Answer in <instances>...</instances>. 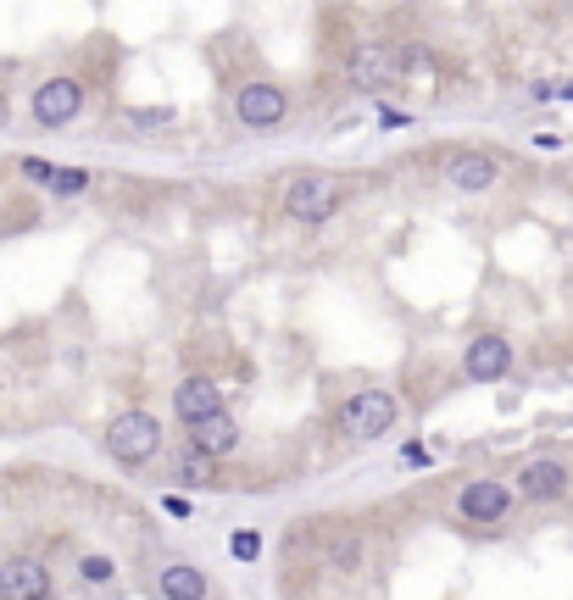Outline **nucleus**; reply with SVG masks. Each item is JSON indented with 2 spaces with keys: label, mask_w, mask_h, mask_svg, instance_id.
<instances>
[{
  "label": "nucleus",
  "mask_w": 573,
  "mask_h": 600,
  "mask_svg": "<svg viewBox=\"0 0 573 600\" xmlns=\"http://www.w3.org/2000/svg\"><path fill=\"white\" fill-rule=\"evenodd\" d=\"M346 78H351V90H362V95H384V90H395V83H401L395 45H384V39L357 45L351 61H346Z\"/></svg>",
  "instance_id": "423d86ee"
},
{
  "label": "nucleus",
  "mask_w": 573,
  "mask_h": 600,
  "mask_svg": "<svg viewBox=\"0 0 573 600\" xmlns=\"http://www.w3.org/2000/svg\"><path fill=\"white\" fill-rule=\"evenodd\" d=\"M234 123L251 128V134H273L290 123V90H279V83L268 78H251L234 90Z\"/></svg>",
  "instance_id": "20e7f679"
},
{
  "label": "nucleus",
  "mask_w": 573,
  "mask_h": 600,
  "mask_svg": "<svg viewBox=\"0 0 573 600\" xmlns=\"http://www.w3.org/2000/svg\"><path fill=\"white\" fill-rule=\"evenodd\" d=\"M78 112H85V83H78L72 72L45 78L40 90H34V101H29L34 128H72V123H78Z\"/></svg>",
  "instance_id": "39448f33"
},
{
  "label": "nucleus",
  "mask_w": 573,
  "mask_h": 600,
  "mask_svg": "<svg viewBox=\"0 0 573 600\" xmlns=\"http://www.w3.org/2000/svg\"><path fill=\"white\" fill-rule=\"evenodd\" d=\"M379 123H384V128H406L413 117H406V112H395V106H379Z\"/></svg>",
  "instance_id": "4be33fe9"
},
{
  "label": "nucleus",
  "mask_w": 573,
  "mask_h": 600,
  "mask_svg": "<svg viewBox=\"0 0 573 600\" xmlns=\"http://www.w3.org/2000/svg\"><path fill=\"white\" fill-rule=\"evenodd\" d=\"M156 595L161 600H206V573L190 562H168L156 573Z\"/></svg>",
  "instance_id": "4468645a"
},
{
  "label": "nucleus",
  "mask_w": 573,
  "mask_h": 600,
  "mask_svg": "<svg viewBox=\"0 0 573 600\" xmlns=\"http://www.w3.org/2000/svg\"><path fill=\"white\" fill-rule=\"evenodd\" d=\"M395 422H401V400L390 389H362V395H351L340 406V428H346V440H357V445L384 440Z\"/></svg>",
  "instance_id": "7ed1b4c3"
},
{
  "label": "nucleus",
  "mask_w": 573,
  "mask_h": 600,
  "mask_svg": "<svg viewBox=\"0 0 573 600\" xmlns=\"http://www.w3.org/2000/svg\"><path fill=\"white\" fill-rule=\"evenodd\" d=\"M78 578H85V584H112L117 578V562L101 556V551H90V556H78Z\"/></svg>",
  "instance_id": "a211bd4d"
},
{
  "label": "nucleus",
  "mask_w": 573,
  "mask_h": 600,
  "mask_svg": "<svg viewBox=\"0 0 573 600\" xmlns=\"http://www.w3.org/2000/svg\"><path fill=\"white\" fill-rule=\"evenodd\" d=\"M513 478H518V484H507V489H513V500H535V506L562 500V495H568V484H573L568 462H557V456H535V462H524Z\"/></svg>",
  "instance_id": "0eeeda50"
},
{
  "label": "nucleus",
  "mask_w": 573,
  "mask_h": 600,
  "mask_svg": "<svg viewBox=\"0 0 573 600\" xmlns=\"http://www.w3.org/2000/svg\"><path fill=\"white\" fill-rule=\"evenodd\" d=\"M457 511H462V523H507L513 489H507L502 478H473V484H462Z\"/></svg>",
  "instance_id": "1a4fd4ad"
},
{
  "label": "nucleus",
  "mask_w": 573,
  "mask_h": 600,
  "mask_svg": "<svg viewBox=\"0 0 573 600\" xmlns=\"http://www.w3.org/2000/svg\"><path fill=\"white\" fill-rule=\"evenodd\" d=\"M462 373L473 384H496L513 373V339L507 333H473L468 351H462Z\"/></svg>",
  "instance_id": "6e6552de"
},
{
  "label": "nucleus",
  "mask_w": 573,
  "mask_h": 600,
  "mask_svg": "<svg viewBox=\"0 0 573 600\" xmlns=\"http://www.w3.org/2000/svg\"><path fill=\"white\" fill-rule=\"evenodd\" d=\"M0 128H12V95L0 90Z\"/></svg>",
  "instance_id": "b1692460"
},
{
  "label": "nucleus",
  "mask_w": 573,
  "mask_h": 600,
  "mask_svg": "<svg viewBox=\"0 0 573 600\" xmlns=\"http://www.w3.org/2000/svg\"><path fill=\"white\" fill-rule=\"evenodd\" d=\"M239 445V422H234V411L223 406V411H212V417H201V422H190V451H201V456H228Z\"/></svg>",
  "instance_id": "ddd939ff"
},
{
  "label": "nucleus",
  "mask_w": 573,
  "mask_h": 600,
  "mask_svg": "<svg viewBox=\"0 0 573 600\" xmlns=\"http://www.w3.org/2000/svg\"><path fill=\"white\" fill-rule=\"evenodd\" d=\"M45 595H50V567L40 556L0 562V600H45Z\"/></svg>",
  "instance_id": "9b49d317"
},
{
  "label": "nucleus",
  "mask_w": 573,
  "mask_h": 600,
  "mask_svg": "<svg viewBox=\"0 0 573 600\" xmlns=\"http://www.w3.org/2000/svg\"><path fill=\"white\" fill-rule=\"evenodd\" d=\"M50 167H56V161H45V156H23L18 173H23L29 184H50Z\"/></svg>",
  "instance_id": "aec40b11"
},
{
  "label": "nucleus",
  "mask_w": 573,
  "mask_h": 600,
  "mask_svg": "<svg viewBox=\"0 0 573 600\" xmlns=\"http://www.w3.org/2000/svg\"><path fill=\"white\" fill-rule=\"evenodd\" d=\"M335 562H346V567H351V562H357V540H340V545H335Z\"/></svg>",
  "instance_id": "5701e85b"
},
{
  "label": "nucleus",
  "mask_w": 573,
  "mask_h": 600,
  "mask_svg": "<svg viewBox=\"0 0 573 600\" xmlns=\"http://www.w3.org/2000/svg\"><path fill=\"white\" fill-rule=\"evenodd\" d=\"M161 451V422L150 411H117L106 422V456L123 467H145Z\"/></svg>",
  "instance_id": "f03ea898"
},
{
  "label": "nucleus",
  "mask_w": 573,
  "mask_h": 600,
  "mask_svg": "<svg viewBox=\"0 0 573 600\" xmlns=\"http://www.w3.org/2000/svg\"><path fill=\"white\" fill-rule=\"evenodd\" d=\"M228 551H234L239 562H257V556H262V534H257V529H239V534L228 540Z\"/></svg>",
  "instance_id": "6ab92c4d"
},
{
  "label": "nucleus",
  "mask_w": 573,
  "mask_h": 600,
  "mask_svg": "<svg viewBox=\"0 0 573 600\" xmlns=\"http://www.w3.org/2000/svg\"><path fill=\"white\" fill-rule=\"evenodd\" d=\"M395 67H401V83H435V72H440V61H435L429 45H401L395 50Z\"/></svg>",
  "instance_id": "dca6fc26"
},
{
  "label": "nucleus",
  "mask_w": 573,
  "mask_h": 600,
  "mask_svg": "<svg viewBox=\"0 0 573 600\" xmlns=\"http://www.w3.org/2000/svg\"><path fill=\"white\" fill-rule=\"evenodd\" d=\"M212 411H223V389H217V378L190 373V378L173 389V417L190 428V422H201V417H212Z\"/></svg>",
  "instance_id": "f8f14e48"
},
{
  "label": "nucleus",
  "mask_w": 573,
  "mask_h": 600,
  "mask_svg": "<svg viewBox=\"0 0 573 600\" xmlns=\"http://www.w3.org/2000/svg\"><path fill=\"white\" fill-rule=\"evenodd\" d=\"M128 123H139V128H168V123H173V106H161V112H156V106L128 112Z\"/></svg>",
  "instance_id": "412c9836"
},
{
  "label": "nucleus",
  "mask_w": 573,
  "mask_h": 600,
  "mask_svg": "<svg viewBox=\"0 0 573 600\" xmlns=\"http://www.w3.org/2000/svg\"><path fill=\"white\" fill-rule=\"evenodd\" d=\"M168 473H173V484H179V489H212V484H217L212 456H201V451H190V445L168 462Z\"/></svg>",
  "instance_id": "2eb2a0df"
},
{
  "label": "nucleus",
  "mask_w": 573,
  "mask_h": 600,
  "mask_svg": "<svg viewBox=\"0 0 573 600\" xmlns=\"http://www.w3.org/2000/svg\"><path fill=\"white\" fill-rule=\"evenodd\" d=\"M45 600H56V595H45Z\"/></svg>",
  "instance_id": "393cba45"
},
{
  "label": "nucleus",
  "mask_w": 573,
  "mask_h": 600,
  "mask_svg": "<svg viewBox=\"0 0 573 600\" xmlns=\"http://www.w3.org/2000/svg\"><path fill=\"white\" fill-rule=\"evenodd\" d=\"M45 190H50V195H61V201H67V195H85V190H90V167H61V161H56Z\"/></svg>",
  "instance_id": "f3484780"
},
{
  "label": "nucleus",
  "mask_w": 573,
  "mask_h": 600,
  "mask_svg": "<svg viewBox=\"0 0 573 600\" xmlns=\"http://www.w3.org/2000/svg\"><path fill=\"white\" fill-rule=\"evenodd\" d=\"M496 179H502V161L490 150H451L446 156V184L462 190V195H484Z\"/></svg>",
  "instance_id": "9d476101"
},
{
  "label": "nucleus",
  "mask_w": 573,
  "mask_h": 600,
  "mask_svg": "<svg viewBox=\"0 0 573 600\" xmlns=\"http://www.w3.org/2000/svg\"><path fill=\"white\" fill-rule=\"evenodd\" d=\"M346 195H351V184H346V179H335V173H301V179L284 190L279 212H284L290 223H306V228H317V223L340 217Z\"/></svg>",
  "instance_id": "f257e3e1"
}]
</instances>
